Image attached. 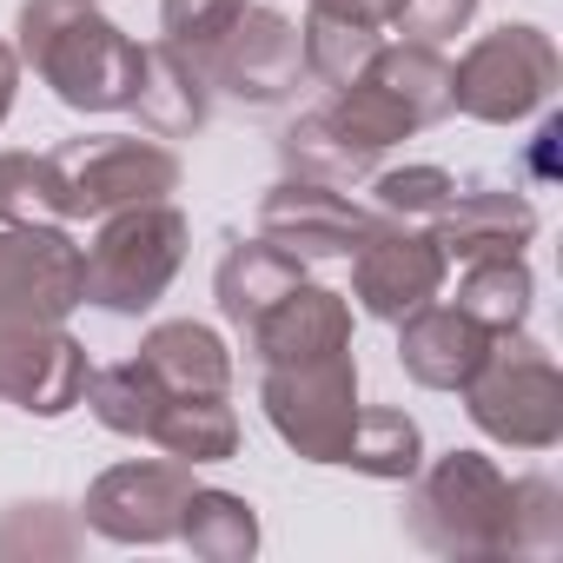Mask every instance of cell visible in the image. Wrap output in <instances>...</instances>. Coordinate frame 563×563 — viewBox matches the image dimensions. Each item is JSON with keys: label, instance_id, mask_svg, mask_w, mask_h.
<instances>
[{"label": "cell", "instance_id": "cell-1", "mask_svg": "<svg viewBox=\"0 0 563 563\" xmlns=\"http://www.w3.org/2000/svg\"><path fill=\"white\" fill-rule=\"evenodd\" d=\"M14 54L67 113H126L140 87V41L100 14V0H21Z\"/></svg>", "mask_w": 563, "mask_h": 563}, {"label": "cell", "instance_id": "cell-2", "mask_svg": "<svg viewBox=\"0 0 563 563\" xmlns=\"http://www.w3.org/2000/svg\"><path fill=\"white\" fill-rule=\"evenodd\" d=\"M405 537L444 563L510 556V477L484 451H444L418 464L405 490Z\"/></svg>", "mask_w": 563, "mask_h": 563}, {"label": "cell", "instance_id": "cell-3", "mask_svg": "<svg viewBox=\"0 0 563 563\" xmlns=\"http://www.w3.org/2000/svg\"><path fill=\"white\" fill-rule=\"evenodd\" d=\"M186 245H192V225L173 199H146V206H120V212L93 219V239L80 245L87 306H100L113 319H146L179 278Z\"/></svg>", "mask_w": 563, "mask_h": 563}, {"label": "cell", "instance_id": "cell-4", "mask_svg": "<svg viewBox=\"0 0 563 563\" xmlns=\"http://www.w3.org/2000/svg\"><path fill=\"white\" fill-rule=\"evenodd\" d=\"M457 398H464V418L504 451L537 457V451H556L563 438V372L550 345L530 332H497Z\"/></svg>", "mask_w": 563, "mask_h": 563}, {"label": "cell", "instance_id": "cell-5", "mask_svg": "<svg viewBox=\"0 0 563 563\" xmlns=\"http://www.w3.org/2000/svg\"><path fill=\"white\" fill-rule=\"evenodd\" d=\"M563 54L537 21H504L464 47L451 67V113L484 120V126H517L556 100Z\"/></svg>", "mask_w": 563, "mask_h": 563}, {"label": "cell", "instance_id": "cell-6", "mask_svg": "<svg viewBox=\"0 0 563 563\" xmlns=\"http://www.w3.org/2000/svg\"><path fill=\"white\" fill-rule=\"evenodd\" d=\"M258 411L292 457L306 464H345L352 424H358V358L325 352L299 365H258Z\"/></svg>", "mask_w": 563, "mask_h": 563}, {"label": "cell", "instance_id": "cell-7", "mask_svg": "<svg viewBox=\"0 0 563 563\" xmlns=\"http://www.w3.org/2000/svg\"><path fill=\"white\" fill-rule=\"evenodd\" d=\"M60 179H67V219H107L120 206H146V199H173L186 166L166 140H140V133H87L54 146Z\"/></svg>", "mask_w": 563, "mask_h": 563}, {"label": "cell", "instance_id": "cell-8", "mask_svg": "<svg viewBox=\"0 0 563 563\" xmlns=\"http://www.w3.org/2000/svg\"><path fill=\"white\" fill-rule=\"evenodd\" d=\"M80 306V239L67 225H0V325H67Z\"/></svg>", "mask_w": 563, "mask_h": 563}, {"label": "cell", "instance_id": "cell-9", "mask_svg": "<svg viewBox=\"0 0 563 563\" xmlns=\"http://www.w3.org/2000/svg\"><path fill=\"white\" fill-rule=\"evenodd\" d=\"M352 258V292L365 319H385L398 325L405 312L444 299V278H451V258L438 245L431 225H405V219H372L365 239L345 252Z\"/></svg>", "mask_w": 563, "mask_h": 563}, {"label": "cell", "instance_id": "cell-10", "mask_svg": "<svg viewBox=\"0 0 563 563\" xmlns=\"http://www.w3.org/2000/svg\"><path fill=\"white\" fill-rule=\"evenodd\" d=\"M192 490V464L179 457H126L87 484L80 523L120 550H159L179 537V510Z\"/></svg>", "mask_w": 563, "mask_h": 563}, {"label": "cell", "instance_id": "cell-11", "mask_svg": "<svg viewBox=\"0 0 563 563\" xmlns=\"http://www.w3.org/2000/svg\"><path fill=\"white\" fill-rule=\"evenodd\" d=\"M212 80V100H239V107H286L306 80V54H299V21H286L278 8L245 0L239 21L212 41V54L199 60Z\"/></svg>", "mask_w": 563, "mask_h": 563}, {"label": "cell", "instance_id": "cell-12", "mask_svg": "<svg viewBox=\"0 0 563 563\" xmlns=\"http://www.w3.org/2000/svg\"><path fill=\"white\" fill-rule=\"evenodd\" d=\"M87 378L93 358L67 325H0V405L27 418H67L80 411Z\"/></svg>", "mask_w": 563, "mask_h": 563}, {"label": "cell", "instance_id": "cell-13", "mask_svg": "<svg viewBox=\"0 0 563 563\" xmlns=\"http://www.w3.org/2000/svg\"><path fill=\"white\" fill-rule=\"evenodd\" d=\"M365 225H372V212L358 199H345V186H332V179L278 173L258 199V239L299 252L306 265L312 258H345L365 239Z\"/></svg>", "mask_w": 563, "mask_h": 563}, {"label": "cell", "instance_id": "cell-14", "mask_svg": "<svg viewBox=\"0 0 563 563\" xmlns=\"http://www.w3.org/2000/svg\"><path fill=\"white\" fill-rule=\"evenodd\" d=\"M431 232H438V245H444L451 265L510 258V252H523L537 239V206L517 186H504V179H464L444 199V212L431 219Z\"/></svg>", "mask_w": 563, "mask_h": 563}, {"label": "cell", "instance_id": "cell-15", "mask_svg": "<svg viewBox=\"0 0 563 563\" xmlns=\"http://www.w3.org/2000/svg\"><path fill=\"white\" fill-rule=\"evenodd\" d=\"M352 345V299L332 286H292L286 299H272L252 325H245V352L258 365H299V358H325Z\"/></svg>", "mask_w": 563, "mask_h": 563}, {"label": "cell", "instance_id": "cell-16", "mask_svg": "<svg viewBox=\"0 0 563 563\" xmlns=\"http://www.w3.org/2000/svg\"><path fill=\"white\" fill-rule=\"evenodd\" d=\"M484 352H490V332L444 299L398 319V365L424 391H464V378L484 365Z\"/></svg>", "mask_w": 563, "mask_h": 563}, {"label": "cell", "instance_id": "cell-17", "mask_svg": "<svg viewBox=\"0 0 563 563\" xmlns=\"http://www.w3.org/2000/svg\"><path fill=\"white\" fill-rule=\"evenodd\" d=\"M126 113L153 140H192L212 120V80L192 54H179L173 41H153V47H140V87H133Z\"/></svg>", "mask_w": 563, "mask_h": 563}, {"label": "cell", "instance_id": "cell-18", "mask_svg": "<svg viewBox=\"0 0 563 563\" xmlns=\"http://www.w3.org/2000/svg\"><path fill=\"white\" fill-rule=\"evenodd\" d=\"M292 286H306V258L272 245V239H232L219 272H212V299H219V319L225 325H252L272 299H286Z\"/></svg>", "mask_w": 563, "mask_h": 563}, {"label": "cell", "instance_id": "cell-19", "mask_svg": "<svg viewBox=\"0 0 563 563\" xmlns=\"http://www.w3.org/2000/svg\"><path fill=\"white\" fill-rule=\"evenodd\" d=\"M133 358H140L173 398H186V391L232 398V345H225L212 325H199V319H166V325H153Z\"/></svg>", "mask_w": 563, "mask_h": 563}, {"label": "cell", "instance_id": "cell-20", "mask_svg": "<svg viewBox=\"0 0 563 563\" xmlns=\"http://www.w3.org/2000/svg\"><path fill=\"white\" fill-rule=\"evenodd\" d=\"M146 444H159L166 457H179L192 471L199 464H225V457H239V411H232V398H212V391L166 398L153 431H146Z\"/></svg>", "mask_w": 563, "mask_h": 563}, {"label": "cell", "instance_id": "cell-21", "mask_svg": "<svg viewBox=\"0 0 563 563\" xmlns=\"http://www.w3.org/2000/svg\"><path fill=\"white\" fill-rule=\"evenodd\" d=\"M173 543H186L199 563H245V556H258V510H252L239 490L192 484Z\"/></svg>", "mask_w": 563, "mask_h": 563}, {"label": "cell", "instance_id": "cell-22", "mask_svg": "<svg viewBox=\"0 0 563 563\" xmlns=\"http://www.w3.org/2000/svg\"><path fill=\"white\" fill-rule=\"evenodd\" d=\"M411 120H418V133L424 126H438V120H451V60H444V47H424V41H385L378 54H372V67H365Z\"/></svg>", "mask_w": 563, "mask_h": 563}, {"label": "cell", "instance_id": "cell-23", "mask_svg": "<svg viewBox=\"0 0 563 563\" xmlns=\"http://www.w3.org/2000/svg\"><path fill=\"white\" fill-rule=\"evenodd\" d=\"M325 113V126L358 153V159H378V153H391V146H405L411 133H418V120L372 80V74H358V80H345V87H332V100L319 107Z\"/></svg>", "mask_w": 563, "mask_h": 563}, {"label": "cell", "instance_id": "cell-24", "mask_svg": "<svg viewBox=\"0 0 563 563\" xmlns=\"http://www.w3.org/2000/svg\"><path fill=\"white\" fill-rule=\"evenodd\" d=\"M451 306L471 312L490 339L497 332H523L530 325V306H537V278H530L523 252H510V258H471Z\"/></svg>", "mask_w": 563, "mask_h": 563}, {"label": "cell", "instance_id": "cell-25", "mask_svg": "<svg viewBox=\"0 0 563 563\" xmlns=\"http://www.w3.org/2000/svg\"><path fill=\"white\" fill-rule=\"evenodd\" d=\"M345 464H352L358 477H378V484H411L418 464H424V431H418V418L398 411V405H358Z\"/></svg>", "mask_w": 563, "mask_h": 563}, {"label": "cell", "instance_id": "cell-26", "mask_svg": "<svg viewBox=\"0 0 563 563\" xmlns=\"http://www.w3.org/2000/svg\"><path fill=\"white\" fill-rule=\"evenodd\" d=\"M385 47V27H365L339 8H325V0H312V14L299 27V54H306V74L319 87H345L372 67V54Z\"/></svg>", "mask_w": 563, "mask_h": 563}, {"label": "cell", "instance_id": "cell-27", "mask_svg": "<svg viewBox=\"0 0 563 563\" xmlns=\"http://www.w3.org/2000/svg\"><path fill=\"white\" fill-rule=\"evenodd\" d=\"M166 398H173V391H166L140 358H120V365H100V372L87 378V398H80V405L100 418V431H113V438H146Z\"/></svg>", "mask_w": 563, "mask_h": 563}, {"label": "cell", "instance_id": "cell-28", "mask_svg": "<svg viewBox=\"0 0 563 563\" xmlns=\"http://www.w3.org/2000/svg\"><path fill=\"white\" fill-rule=\"evenodd\" d=\"M0 225H74L54 153H0Z\"/></svg>", "mask_w": 563, "mask_h": 563}, {"label": "cell", "instance_id": "cell-29", "mask_svg": "<svg viewBox=\"0 0 563 563\" xmlns=\"http://www.w3.org/2000/svg\"><path fill=\"white\" fill-rule=\"evenodd\" d=\"M457 192V179L431 159L418 166H391V173H372L365 179V212L372 219H405V225H431L444 212V199Z\"/></svg>", "mask_w": 563, "mask_h": 563}, {"label": "cell", "instance_id": "cell-30", "mask_svg": "<svg viewBox=\"0 0 563 563\" xmlns=\"http://www.w3.org/2000/svg\"><path fill=\"white\" fill-rule=\"evenodd\" d=\"M278 166L299 173V179H332V186L372 179V159H358V153L325 126V113H299L286 133H278Z\"/></svg>", "mask_w": 563, "mask_h": 563}, {"label": "cell", "instance_id": "cell-31", "mask_svg": "<svg viewBox=\"0 0 563 563\" xmlns=\"http://www.w3.org/2000/svg\"><path fill=\"white\" fill-rule=\"evenodd\" d=\"M563 543V490L530 471L510 477V556H556Z\"/></svg>", "mask_w": 563, "mask_h": 563}, {"label": "cell", "instance_id": "cell-32", "mask_svg": "<svg viewBox=\"0 0 563 563\" xmlns=\"http://www.w3.org/2000/svg\"><path fill=\"white\" fill-rule=\"evenodd\" d=\"M80 523L60 504H8L0 510V556H74Z\"/></svg>", "mask_w": 563, "mask_h": 563}, {"label": "cell", "instance_id": "cell-33", "mask_svg": "<svg viewBox=\"0 0 563 563\" xmlns=\"http://www.w3.org/2000/svg\"><path fill=\"white\" fill-rule=\"evenodd\" d=\"M239 8L245 0H159V41H173L179 54L206 60L212 41L239 21Z\"/></svg>", "mask_w": 563, "mask_h": 563}, {"label": "cell", "instance_id": "cell-34", "mask_svg": "<svg viewBox=\"0 0 563 563\" xmlns=\"http://www.w3.org/2000/svg\"><path fill=\"white\" fill-rule=\"evenodd\" d=\"M471 21H477V0H398V14H391L398 41H424V47L457 41Z\"/></svg>", "mask_w": 563, "mask_h": 563}, {"label": "cell", "instance_id": "cell-35", "mask_svg": "<svg viewBox=\"0 0 563 563\" xmlns=\"http://www.w3.org/2000/svg\"><path fill=\"white\" fill-rule=\"evenodd\" d=\"M14 93H21V54H14V41H0V126L14 113Z\"/></svg>", "mask_w": 563, "mask_h": 563}, {"label": "cell", "instance_id": "cell-36", "mask_svg": "<svg viewBox=\"0 0 563 563\" xmlns=\"http://www.w3.org/2000/svg\"><path fill=\"white\" fill-rule=\"evenodd\" d=\"M325 8H339V14H352V21H365V27H391L398 0H325Z\"/></svg>", "mask_w": 563, "mask_h": 563}]
</instances>
